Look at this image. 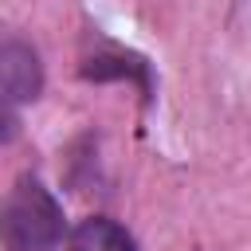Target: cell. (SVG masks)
<instances>
[{"instance_id": "cell-4", "label": "cell", "mask_w": 251, "mask_h": 251, "mask_svg": "<svg viewBox=\"0 0 251 251\" xmlns=\"http://www.w3.org/2000/svg\"><path fill=\"white\" fill-rule=\"evenodd\" d=\"M16 129H20V122H16V114L0 102V145H8L12 137H16Z\"/></svg>"}, {"instance_id": "cell-1", "label": "cell", "mask_w": 251, "mask_h": 251, "mask_svg": "<svg viewBox=\"0 0 251 251\" xmlns=\"http://www.w3.org/2000/svg\"><path fill=\"white\" fill-rule=\"evenodd\" d=\"M63 239V212L55 196L35 180L24 176L0 200V243L8 251H51Z\"/></svg>"}, {"instance_id": "cell-2", "label": "cell", "mask_w": 251, "mask_h": 251, "mask_svg": "<svg viewBox=\"0 0 251 251\" xmlns=\"http://www.w3.org/2000/svg\"><path fill=\"white\" fill-rule=\"evenodd\" d=\"M43 90V63L20 35H0V98L31 102Z\"/></svg>"}, {"instance_id": "cell-3", "label": "cell", "mask_w": 251, "mask_h": 251, "mask_svg": "<svg viewBox=\"0 0 251 251\" xmlns=\"http://www.w3.org/2000/svg\"><path fill=\"white\" fill-rule=\"evenodd\" d=\"M71 251H133V235L106 216H90L75 227Z\"/></svg>"}]
</instances>
